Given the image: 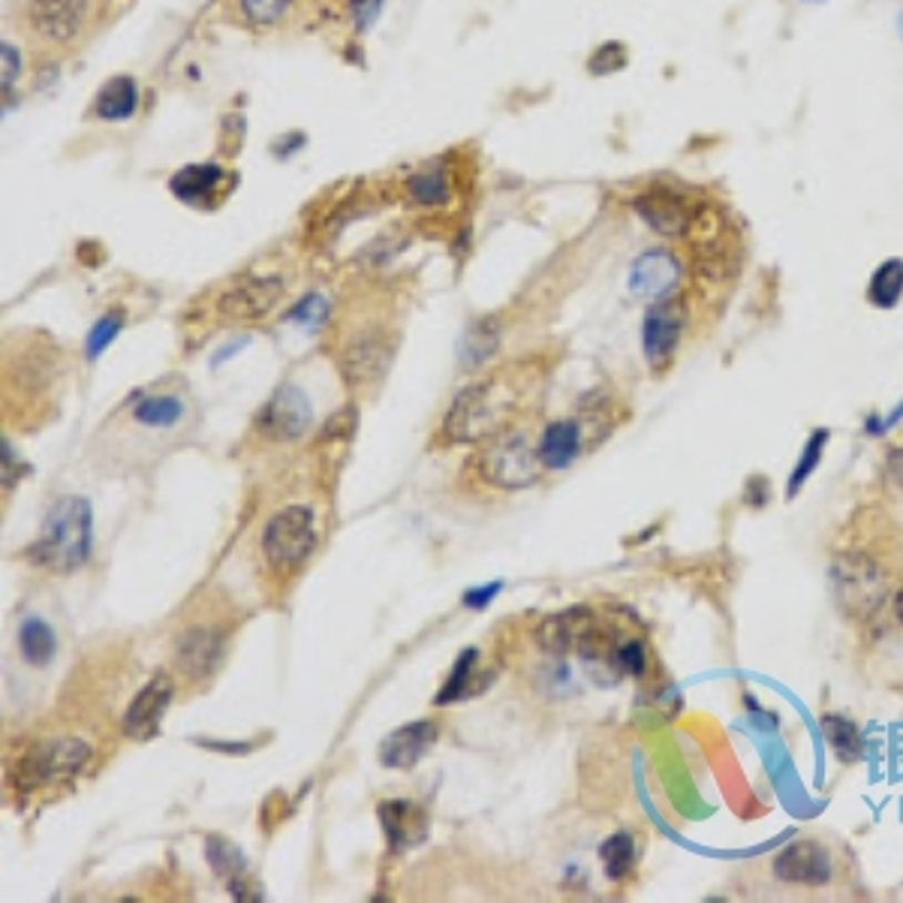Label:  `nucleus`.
I'll return each mask as SVG.
<instances>
[{"instance_id": "1", "label": "nucleus", "mask_w": 903, "mask_h": 903, "mask_svg": "<svg viewBox=\"0 0 903 903\" xmlns=\"http://www.w3.org/2000/svg\"><path fill=\"white\" fill-rule=\"evenodd\" d=\"M94 542V512L91 503L76 494L54 500L49 515L42 521V530L31 549L24 551L28 561L49 572H76L82 570L91 558Z\"/></svg>"}, {"instance_id": "2", "label": "nucleus", "mask_w": 903, "mask_h": 903, "mask_svg": "<svg viewBox=\"0 0 903 903\" xmlns=\"http://www.w3.org/2000/svg\"><path fill=\"white\" fill-rule=\"evenodd\" d=\"M515 413H519V392L506 380L468 385L449 407L443 419V437L449 443H479L506 431L509 419Z\"/></svg>"}, {"instance_id": "3", "label": "nucleus", "mask_w": 903, "mask_h": 903, "mask_svg": "<svg viewBox=\"0 0 903 903\" xmlns=\"http://www.w3.org/2000/svg\"><path fill=\"white\" fill-rule=\"evenodd\" d=\"M542 470L540 447H533L524 431H500L479 455V473L498 489H530L542 479Z\"/></svg>"}, {"instance_id": "4", "label": "nucleus", "mask_w": 903, "mask_h": 903, "mask_svg": "<svg viewBox=\"0 0 903 903\" xmlns=\"http://www.w3.org/2000/svg\"><path fill=\"white\" fill-rule=\"evenodd\" d=\"M317 549V521L313 512L301 503L274 512L262 530V551L271 570L295 572Z\"/></svg>"}, {"instance_id": "5", "label": "nucleus", "mask_w": 903, "mask_h": 903, "mask_svg": "<svg viewBox=\"0 0 903 903\" xmlns=\"http://www.w3.org/2000/svg\"><path fill=\"white\" fill-rule=\"evenodd\" d=\"M831 584L837 605L850 618H867L876 612V605L885 600L889 579L880 570V563L864 558V554H843L831 566Z\"/></svg>"}, {"instance_id": "6", "label": "nucleus", "mask_w": 903, "mask_h": 903, "mask_svg": "<svg viewBox=\"0 0 903 903\" xmlns=\"http://www.w3.org/2000/svg\"><path fill=\"white\" fill-rule=\"evenodd\" d=\"M91 762V748L79 738H58L31 748L16 765V783L21 790H37L49 786L58 780L76 777L79 771Z\"/></svg>"}, {"instance_id": "7", "label": "nucleus", "mask_w": 903, "mask_h": 903, "mask_svg": "<svg viewBox=\"0 0 903 903\" xmlns=\"http://www.w3.org/2000/svg\"><path fill=\"white\" fill-rule=\"evenodd\" d=\"M88 0H24L21 28L42 49H63L84 31Z\"/></svg>"}, {"instance_id": "8", "label": "nucleus", "mask_w": 903, "mask_h": 903, "mask_svg": "<svg viewBox=\"0 0 903 903\" xmlns=\"http://www.w3.org/2000/svg\"><path fill=\"white\" fill-rule=\"evenodd\" d=\"M311 419L313 410L308 395L299 385L287 383L262 404L260 415H257V431L271 443H292L301 434H308Z\"/></svg>"}, {"instance_id": "9", "label": "nucleus", "mask_w": 903, "mask_h": 903, "mask_svg": "<svg viewBox=\"0 0 903 903\" xmlns=\"http://www.w3.org/2000/svg\"><path fill=\"white\" fill-rule=\"evenodd\" d=\"M684 325L686 308L678 295L654 301V304L648 308L642 322V347L644 359H648V364H651L654 371H660V368H665V364L672 362V355L678 353L681 338H684Z\"/></svg>"}, {"instance_id": "10", "label": "nucleus", "mask_w": 903, "mask_h": 903, "mask_svg": "<svg viewBox=\"0 0 903 903\" xmlns=\"http://www.w3.org/2000/svg\"><path fill=\"white\" fill-rule=\"evenodd\" d=\"M395 355V338L383 329H364L353 334L341 353L343 380L353 385L380 383Z\"/></svg>"}, {"instance_id": "11", "label": "nucleus", "mask_w": 903, "mask_h": 903, "mask_svg": "<svg viewBox=\"0 0 903 903\" xmlns=\"http://www.w3.org/2000/svg\"><path fill=\"white\" fill-rule=\"evenodd\" d=\"M175 699V681L167 672H157L151 681H148L139 693L133 696L130 708L124 711V720H121V732H124L130 741H139L146 744L151 738L160 735V723L167 716L169 705Z\"/></svg>"}, {"instance_id": "12", "label": "nucleus", "mask_w": 903, "mask_h": 903, "mask_svg": "<svg viewBox=\"0 0 903 903\" xmlns=\"http://www.w3.org/2000/svg\"><path fill=\"white\" fill-rule=\"evenodd\" d=\"M283 299V281L274 274H253L232 283L218 299V311L223 320L253 322L265 320Z\"/></svg>"}, {"instance_id": "13", "label": "nucleus", "mask_w": 903, "mask_h": 903, "mask_svg": "<svg viewBox=\"0 0 903 903\" xmlns=\"http://www.w3.org/2000/svg\"><path fill=\"white\" fill-rule=\"evenodd\" d=\"M633 208L639 211V218L654 229L656 235L663 239H686V232L696 220V211L690 205V199L684 193L669 188H648L633 199Z\"/></svg>"}, {"instance_id": "14", "label": "nucleus", "mask_w": 903, "mask_h": 903, "mask_svg": "<svg viewBox=\"0 0 903 903\" xmlns=\"http://www.w3.org/2000/svg\"><path fill=\"white\" fill-rule=\"evenodd\" d=\"M227 656V639L211 626H190L178 635L175 665L188 681H205L220 669Z\"/></svg>"}, {"instance_id": "15", "label": "nucleus", "mask_w": 903, "mask_h": 903, "mask_svg": "<svg viewBox=\"0 0 903 903\" xmlns=\"http://www.w3.org/2000/svg\"><path fill=\"white\" fill-rule=\"evenodd\" d=\"M437 735H440V729L434 720H410L383 738L380 765L392 771H413L431 753Z\"/></svg>"}, {"instance_id": "16", "label": "nucleus", "mask_w": 903, "mask_h": 903, "mask_svg": "<svg viewBox=\"0 0 903 903\" xmlns=\"http://www.w3.org/2000/svg\"><path fill=\"white\" fill-rule=\"evenodd\" d=\"M774 876L780 883L822 889L831 880V855L813 841H795L774 855Z\"/></svg>"}, {"instance_id": "17", "label": "nucleus", "mask_w": 903, "mask_h": 903, "mask_svg": "<svg viewBox=\"0 0 903 903\" xmlns=\"http://www.w3.org/2000/svg\"><path fill=\"white\" fill-rule=\"evenodd\" d=\"M681 278H684V269L681 262L665 253V250H648L642 253L639 260L633 262V271H630V290H633L635 299L642 301H663L672 299L681 287Z\"/></svg>"}, {"instance_id": "18", "label": "nucleus", "mask_w": 903, "mask_h": 903, "mask_svg": "<svg viewBox=\"0 0 903 903\" xmlns=\"http://www.w3.org/2000/svg\"><path fill=\"white\" fill-rule=\"evenodd\" d=\"M377 813H380V825H383L389 850L395 855H404L428 841V813L415 801H380Z\"/></svg>"}, {"instance_id": "19", "label": "nucleus", "mask_w": 903, "mask_h": 903, "mask_svg": "<svg viewBox=\"0 0 903 903\" xmlns=\"http://www.w3.org/2000/svg\"><path fill=\"white\" fill-rule=\"evenodd\" d=\"M593 623H596V618H593L591 609L575 605V609H566V612L549 614V618L536 626L533 639H536V644H540L542 651H549V654H566V651H575V648H579V642H582L584 633L591 630Z\"/></svg>"}, {"instance_id": "20", "label": "nucleus", "mask_w": 903, "mask_h": 903, "mask_svg": "<svg viewBox=\"0 0 903 903\" xmlns=\"http://www.w3.org/2000/svg\"><path fill=\"white\" fill-rule=\"evenodd\" d=\"M582 452V425L575 419H558L542 431L540 458L545 470H566Z\"/></svg>"}, {"instance_id": "21", "label": "nucleus", "mask_w": 903, "mask_h": 903, "mask_svg": "<svg viewBox=\"0 0 903 903\" xmlns=\"http://www.w3.org/2000/svg\"><path fill=\"white\" fill-rule=\"evenodd\" d=\"M205 859L208 864L214 867V873H218L220 880L227 883L232 897H239V901H250V897H253L248 880V862H244V855H241L232 843L220 841V837H208Z\"/></svg>"}, {"instance_id": "22", "label": "nucleus", "mask_w": 903, "mask_h": 903, "mask_svg": "<svg viewBox=\"0 0 903 903\" xmlns=\"http://www.w3.org/2000/svg\"><path fill=\"white\" fill-rule=\"evenodd\" d=\"M139 106V84L133 76H114L97 91L94 114L103 121H127Z\"/></svg>"}, {"instance_id": "23", "label": "nucleus", "mask_w": 903, "mask_h": 903, "mask_svg": "<svg viewBox=\"0 0 903 903\" xmlns=\"http://www.w3.org/2000/svg\"><path fill=\"white\" fill-rule=\"evenodd\" d=\"M184 413H188V407L181 395L160 392V395H148L146 401L133 407V422L148 431H172L184 419Z\"/></svg>"}, {"instance_id": "24", "label": "nucleus", "mask_w": 903, "mask_h": 903, "mask_svg": "<svg viewBox=\"0 0 903 903\" xmlns=\"http://www.w3.org/2000/svg\"><path fill=\"white\" fill-rule=\"evenodd\" d=\"M19 651L24 656V663L33 665V669H46L58 656V635L40 618H28L19 626Z\"/></svg>"}, {"instance_id": "25", "label": "nucleus", "mask_w": 903, "mask_h": 903, "mask_svg": "<svg viewBox=\"0 0 903 903\" xmlns=\"http://www.w3.org/2000/svg\"><path fill=\"white\" fill-rule=\"evenodd\" d=\"M223 169L220 167H184L181 172H175L172 175V181H169V190L175 193L178 199H184V202H202L205 197H211V193H218V188L223 184Z\"/></svg>"}, {"instance_id": "26", "label": "nucleus", "mask_w": 903, "mask_h": 903, "mask_svg": "<svg viewBox=\"0 0 903 903\" xmlns=\"http://www.w3.org/2000/svg\"><path fill=\"white\" fill-rule=\"evenodd\" d=\"M476 660H479L476 648H464V651H461V656H458L455 665H452V672H449L447 684H443V690L434 696V705H452V702H461V699L476 696L479 686H473Z\"/></svg>"}, {"instance_id": "27", "label": "nucleus", "mask_w": 903, "mask_h": 903, "mask_svg": "<svg viewBox=\"0 0 903 903\" xmlns=\"http://www.w3.org/2000/svg\"><path fill=\"white\" fill-rule=\"evenodd\" d=\"M822 729H825V738H829L831 753L841 759L843 765H855L864 756V738L852 720H846V716H825Z\"/></svg>"}, {"instance_id": "28", "label": "nucleus", "mask_w": 903, "mask_h": 903, "mask_svg": "<svg viewBox=\"0 0 903 903\" xmlns=\"http://www.w3.org/2000/svg\"><path fill=\"white\" fill-rule=\"evenodd\" d=\"M600 862L609 873V880L614 883H623L630 873L635 871V862H639V850H635V841L630 834H612L605 837L600 846Z\"/></svg>"}, {"instance_id": "29", "label": "nucleus", "mask_w": 903, "mask_h": 903, "mask_svg": "<svg viewBox=\"0 0 903 903\" xmlns=\"http://www.w3.org/2000/svg\"><path fill=\"white\" fill-rule=\"evenodd\" d=\"M903 295V260H885L880 269L873 271L871 287H867V299L873 308H894Z\"/></svg>"}, {"instance_id": "30", "label": "nucleus", "mask_w": 903, "mask_h": 903, "mask_svg": "<svg viewBox=\"0 0 903 903\" xmlns=\"http://www.w3.org/2000/svg\"><path fill=\"white\" fill-rule=\"evenodd\" d=\"M498 350V329L494 322H476L468 332V338L461 341V364L464 368H479L485 364Z\"/></svg>"}, {"instance_id": "31", "label": "nucleus", "mask_w": 903, "mask_h": 903, "mask_svg": "<svg viewBox=\"0 0 903 903\" xmlns=\"http://www.w3.org/2000/svg\"><path fill=\"white\" fill-rule=\"evenodd\" d=\"M407 193L419 205H443L449 199V178L443 169H422L407 181Z\"/></svg>"}, {"instance_id": "32", "label": "nucleus", "mask_w": 903, "mask_h": 903, "mask_svg": "<svg viewBox=\"0 0 903 903\" xmlns=\"http://www.w3.org/2000/svg\"><path fill=\"white\" fill-rule=\"evenodd\" d=\"M241 16L248 19L253 28H274L278 21L287 16L292 0H239Z\"/></svg>"}, {"instance_id": "33", "label": "nucleus", "mask_w": 903, "mask_h": 903, "mask_svg": "<svg viewBox=\"0 0 903 903\" xmlns=\"http://www.w3.org/2000/svg\"><path fill=\"white\" fill-rule=\"evenodd\" d=\"M121 325H124V313L112 311V313H106L103 320L97 322L94 329L88 332V338H84V353H88L91 362L100 359V353H103L106 347L114 341V334L121 332Z\"/></svg>"}, {"instance_id": "34", "label": "nucleus", "mask_w": 903, "mask_h": 903, "mask_svg": "<svg viewBox=\"0 0 903 903\" xmlns=\"http://www.w3.org/2000/svg\"><path fill=\"white\" fill-rule=\"evenodd\" d=\"M614 669H618V675L642 678L644 669H648L644 644L642 642L618 644V651H614Z\"/></svg>"}, {"instance_id": "35", "label": "nucleus", "mask_w": 903, "mask_h": 903, "mask_svg": "<svg viewBox=\"0 0 903 903\" xmlns=\"http://www.w3.org/2000/svg\"><path fill=\"white\" fill-rule=\"evenodd\" d=\"M623 63H626V49H623L621 42H605V46H600V49L593 52L588 67H591L596 76H609L614 73V70H621Z\"/></svg>"}, {"instance_id": "36", "label": "nucleus", "mask_w": 903, "mask_h": 903, "mask_svg": "<svg viewBox=\"0 0 903 903\" xmlns=\"http://www.w3.org/2000/svg\"><path fill=\"white\" fill-rule=\"evenodd\" d=\"M355 431V407H343L341 413H334L325 428H322V440L332 443V440H350Z\"/></svg>"}, {"instance_id": "37", "label": "nucleus", "mask_w": 903, "mask_h": 903, "mask_svg": "<svg viewBox=\"0 0 903 903\" xmlns=\"http://www.w3.org/2000/svg\"><path fill=\"white\" fill-rule=\"evenodd\" d=\"M825 437H829V431H816V437L810 440L807 449H804V458H801L799 470H795V476H792V491H799V485L804 482V473H810V470L816 468V461H820V452L822 447H825Z\"/></svg>"}, {"instance_id": "38", "label": "nucleus", "mask_w": 903, "mask_h": 903, "mask_svg": "<svg viewBox=\"0 0 903 903\" xmlns=\"http://www.w3.org/2000/svg\"><path fill=\"white\" fill-rule=\"evenodd\" d=\"M325 311H329V304L322 301V295H317V292H313V295H308V299L301 301L299 308L292 311V320L320 322V320H325Z\"/></svg>"}, {"instance_id": "39", "label": "nucleus", "mask_w": 903, "mask_h": 903, "mask_svg": "<svg viewBox=\"0 0 903 903\" xmlns=\"http://www.w3.org/2000/svg\"><path fill=\"white\" fill-rule=\"evenodd\" d=\"M503 591V582H491V584H482V588H470L468 593H464V605L468 609H485L489 602L498 600V593Z\"/></svg>"}, {"instance_id": "40", "label": "nucleus", "mask_w": 903, "mask_h": 903, "mask_svg": "<svg viewBox=\"0 0 903 903\" xmlns=\"http://www.w3.org/2000/svg\"><path fill=\"white\" fill-rule=\"evenodd\" d=\"M377 7H380V0H353V16L362 31L364 28H371V21H374L377 16Z\"/></svg>"}, {"instance_id": "41", "label": "nucleus", "mask_w": 903, "mask_h": 903, "mask_svg": "<svg viewBox=\"0 0 903 903\" xmlns=\"http://www.w3.org/2000/svg\"><path fill=\"white\" fill-rule=\"evenodd\" d=\"M889 473H892V479H897V482L903 485V452H894L892 464H889Z\"/></svg>"}, {"instance_id": "42", "label": "nucleus", "mask_w": 903, "mask_h": 903, "mask_svg": "<svg viewBox=\"0 0 903 903\" xmlns=\"http://www.w3.org/2000/svg\"><path fill=\"white\" fill-rule=\"evenodd\" d=\"M894 614H897V621L903 623V588L897 591V596H894Z\"/></svg>"}, {"instance_id": "43", "label": "nucleus", "mask_w": 903, "mask_h": 903, "mask_svg": "<svg viewBox=\"0 0 903 903\" xmlns=\"http://www.w3.org/2000/svg\"><path fill=\"white\" fill-rule=\"evenodd\" d=\"M897 33H901V40H903V12L897 16Z\"/></svg>"}, {"instance_id": "44", "label": "nucleus", "mask_w": 903, "mask_h": 903, "mask_svg": "<svg viewBox=\"0 0 903 903\" xmlns=\"http://www.w3.org/2000/svg\"><path fill=\"white\" fill-rule=\"evenodd\" d=\"M804 3H822V0H804Z\"/></svg>"}]
</instances>
